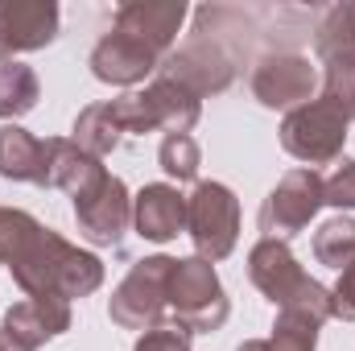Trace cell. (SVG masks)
I'll list each match as a JSON object with an SVG mask.
<instances>
[{
    "label": "cell",
    "mask_w": 355,
    "mask_h": 351,
    "mask_svg": "<svg viewBox=\"0 0 355 351\" xmlns=\"http://www.w3.org/2000/svg\"><path fill=\"white\" fill-rule=\"evenodd\" d=\"M157 71H162V54H153L141 37L120 33V29L103 33L91 50V75L99 83H112V87H132Z\"/></svg>",
    "instance_id": "4fadbf2b"
},
{
    "label": "cell",
    "mask_w": 355,
    "mask_h": 351,
    "mask_svg": "<svg viewBox=\"0 0 355 351\" xmlns=\"http://www.w3.org/2000/svg\"><path fill=\"white\" fill-rule=\"evenodd\" d=\"M132 228L137 236L166 244L186 232V198L178 194V186L170 182H149L132 194Z\"/></svg>",
    "instance_id": "2e32d148"
},
{
    "label": "cell",
    "mask_w": 355,
    "mask_h": 351,
    "mask_svg": "<svg viewBox=\"0 0 355 351\" xmlns=\"http://www.w3.org/2000/svg\"><path fill=\"white\" fill-rule=\"evenodd\" d=\"M186 236L194 240V257L223 261L240 240V198L223 182H198L186 198Z\"/></svg>",
    "instance_id": "8992f818"
},
{
    "label": "cell",
    "mask_w": 355,
    "mask_h": 351,
    "mask_svg": "<svg viewBox=\"0 0 355 351\" xmlns=\"http://www.w3.org/2000/svg\"><path fill=\"white\" fill-rule=\"evenodd\" d=\"M236 351H268V339H248V343H240Z\"/></svg>",
    "instance_id": "f546056e"
},
{
    "label": "cell",
    "mask_w": 355,
    "mask_h": 351,
    "mask_svg": "<svg viewBox=\"0 0 355 351\" xmlns=\"http://www.w3.org/2000/svg\"><path fill=\"white\" fill-rule=\"evenodd\" d=\"M107 103L116 112L120 132H141V137L157 132V128H166V137L170 132H190L202 116V99L190 95L182 83L166 79V75H157L137 95H120V99H107Z\"/></svg>",
    "instance_id": "3957f363"
},
{
    "label": "cell",
    "mask_w": 355,
    "mask_h": 351,
    "mask_svg": "<svg viewBox=\"0 0 355 351\" xmlns=\"http://www.w3.org/2000/svg\"><path fill=\"white\" fill-rule=\"evenodd\" d=\"M33 228V215L21 207H0V264H8L12 248L21 244V236Z\"/></svg>",
    "instance_id": "4316f807"
},
{
    "label": "cell",
    "mask_w": 355,
    "mask_h": 351,
    "mask_svg": "<svg viewBox=\"0 0 355 351\" xmlns=\"http://www.w3.org/2000/svg\"><path fill=\"white\" fill-rule=\"evenodd\" d=\"M186 21V0H128L116 8L112 29L141 37L153 54H174L178 29Z\"/></svg>",
    "instance_id": "5bb4252c"
},
{
    "label": "cell",
    "mask_w": 355,
    "mask_h": 351,
    "mask_svg": "<svg viewBox=\"0 0 355 351\" xmlns=\"http://www.w3.org/2000/svg\"><path fill=\"white\" fill-rule=\"evenodd\" d=\"M318 331H322V323H314L310 314L277 310V323H272V335H268V351H314L318 348Z\"/></svg>",
    "instance_id": "cb8c5ba5"
},
{
    "label": "cell",
    "mask_w": 355,
    "mask_h": 351,
    "mask_svg": "<svg viewBox=\"0 0 355 351\" xmlns=\"http://www.w3.org/2000/svg\"><path fill=\"white\" fill-rule=\"evenodd\" d=\"M157 75L182 83V87L190 91V95H198V99L202 95H219V91L232 87V79H236V54L215 33H198L194 29L174 54L162 58V71Z\"/></svg>",
    "instance_id": "9c48e42d"
},
{
    "label": "cell",
    "mask_w": 355,
    "mask_h": 351,
    "mask_svg": "<svg viewBox=\"0 0 355 351\" xmlns=\"http://www.w3.org/2000/svg\"><path fill=\"white\" fill-rule=\"evenodd\" d=\"M0 351H21V348H17V343H12V339H8V335L0 331Z\"/></svg>",
    "instance_id": "4dcf8cb0"
},
{
    "label": "cell",
    "mask_w": 355,
    "mask_h": 351,
    "mask_svg": "<svg viewBox=\"0 0 355 351\" xmlns=\"http://www.w3.org/2000/svg\"><path fill=\"white\" fill-rule=\"evenodd\" d=\"M0 178L50 186V145L21 124H0Z\"/></svg>",
    "instance_id": "e0dca14e"
},
{
    "label": "cell",
    "mask_w": 355,
    "mask_h": 351,
    "mask_svg": "<svg viewBox=\"0 0 355 351\" xmlns=\"http://www.w3.org/2000/svg\"><path fill=\"white\" fill-rule=\"evenodd\" d=\"M42 99V83L33 75V67L25 62H0V120L17 124V116L33 112Z\"/></svg>",
    "instance_id": "44dd1931"
},
{
    "label": "cell",
    "mask_w": 355,
    "mask_h": 351,
    "mask_svg": "<svg viewBox=\"0 0 355 351\" xmlns=\"http://www.w3.org/2000/svg\"><path fill=\"white\" fill-rule=\"evenodd\" d=\"M132 351H190V331L178 323H162V327L145 331Z\"/></svg>",
    "instance_id": "83f0119b"
},
{
    "label": "cell",
    "mask_w": 355,
    "mask_h": 351,
    "mask_svg": "<svg viewBox=\"0 0 355 351\" xmlns=\"http://www.w3.org/2000/svg\"><path fill=\"white\" fill-rule=\"evenodd\" d=\"M120 124H116V112H112V103H87L79 116H75V145L83 149V153H91V157H107L116 145H120Z\"/></svg>",
    "instance_id": "ffe728a7"
},
{
    "label": "cell",
    "mask_w": 355,
    "mask_h": 351,
    "mask_svg": "<svg viewBox=\"0 0 355 351\" xmlns=\"http://www.w3.org/2000/svg\"><path fill=\"white\" fill-rule=\"evenodd\" d=\"M46 145H50V186L67 190L71 198H79L83 190H91L99 178L107 174L103 162L91 157V153H83L71 137H50Z\"/></svg>",
    "instance_id": "ac0fdd59"
},
{
    "label": "cell",
    "mask_w": 355,
    "mask_h": 351,
    "mask_svg": "<svg viewBox=\"0 0 355 351\" xmlns=\"http://www.w3.org/2000/svg\"><path fill=\"white\" fill-rule=\"evenodd\" d=\"M314 87H318V71L306 54H293V50H277V54H265L257 58L252 67V95L265 103V108H302L314 99Z\"/></svg>",
    "instance_id": "8fae6325"
},
{
    "label": "cell",
    "mask_w": 355,
    "mask_h": 351,
    "mask_svg": "<svg viewBox=\"0 0 355 351\" xmlns=\"http://www.w3.org/2000/svg\"><path fill=\"white\" fill-rule=\"evenodd\" d=\"M322 203L339 207V211H355V162L352 157L335 162V170L322 178Z\"/></svg>",
    "instance_id": "484cf974"
},
{
    "label": "cell",
    "mask_w": 355,
    "mask_h": 351,
    "mask_svg": "<svg viewBox=\"0 0 355 351\" xmlns=\"http://www.w3.org/2000/svg\"><path fill=\"white\" fill-rule=\"evenodd\" d=\"M8 273L25 289V298L75 302L103 285V261L95 252H83L79 244H71L67 236H58L54 228H42L37 219L12 248Z\"/></svg>",
    "instance_id": "6da1fadb"
},
{
    "label": "cell",
    "mask_w": 355,
    "mask_h": 351,
    "mask_svg": "<svg viewBox=\"0 0 355 351\" xmlns=\"http://www.w3.org/2000/svg\"><path fill=\"white\" fill-rule=\"evenodd\" d=\"M0 331L21 351H37L42 343H50L62 331H71V302H58V298H25V302H17L4 314Z\"/></svg>",
    "instance_id": "9a60e30c"
},
{
    "label": "cell",
    "mask_w": 355,
    "mask_h": 351,
    "mask_svg": "<svg viewBox=\"0 0 355 351\" xmlns=\"http://www.w3.org/2000/svg\"><path fill=\"white\" fill-rule=\"evenodd\" d=\"M248 277L277 310H297V314H310L314 323H331L335 318L331 289L318 285L297 264V257L289 252L285 240H257L252 252H248Z\"/></svg>",
    "instance_id": "7a4b0ae2"
},
{
    "label": "cell",
    "mask_w": 355,
    "mask_h": 351,
    "mask_svg": "<svg viewBox=\"0 0 355 351\" xmlns=\"http://www.w3.org/2000/svg\"><path fill=\"white\" fill-rule=\"evenodd\" d=\"M170 310L174 323L186 331H219L232 314V302L223 293V281L215 273V264L202 257H182L174 261V277H170Z\"/></svg>",
    "instance_id": "5b68a950"
},
{
    "label": "cell",
    "mask_w": 355,
    "mask_h": 351,
    "mask_svg": "<svg viewBox=\"0 0 355 351\" xmlns=\"http://www.w3.org/2000/svg\"><path fill=\"white\" fill-rule=\"evenodd\" d=\"M347 145V120L327 103V99H310L293 112H285L281 120V149L297 162H306V170L339 162Z\"/></svg>",
    "instance_id": "52a82bcc"
},
{
    "label": "cell",
    "mask_w": 355,
    "mask_h": 351,
    "mask_svg": "<svg viewBox=\"0 0 355 351\" xmlns=\"http://www.w3.org/2000/svg\"><path fill=\"white\" fill-rule=\"evenodd\" d=\"M157 162L162 170L174 178V182H194L198 178V166H202V153H198V141L190 132H170L157 149Z\"/></svg>",
    "instance_id": "d4e9b609"
},
{
    "label": "cell",
    "mask_w": 355,
    "mask_h": 351,
    "mask_svg": "<svg viewBox=\"0 0 355 351\" xmlns=\"http://www.w3.org/2000/svg\"><path fill=\"white\" fill-rule=\"evenodd\" d=\"M318 207H322V178H318V170H306V166L285 170L281 182L268 190V198L261 203V215H257L261 240H285L289 244L297 232L310 228Z\"/></svg>",
    "instance_id": "ba28073f"
},
{
    "label": "cell",
    "mask_w": 355,
    "mask_h": 351,
    "mask_svg": "<svg viewBox=\"0 0 355 351\" xmlns=\"http://www.w3.org/2000/svg\"><path fill=\"white\" fill-rule=\"evenodd\" d=\"M314 257H318V264L339 268V273L352 268L355 264V219H347V215L327 219L314 232Z\"/></svg>",
    "instance_id": "7402d4cb"
},
{
    "label": "cell",
    "mask_w": 355,
    "mask_h": 351,
    "mask_svg": "<svg viewBox=\"0 0 355 351\" xmlns=\"http://www.w3.org/2000/svg\"><path fill=\"white\" fill-rule=\"evenodd\" d=\"M314 54L327 58H355V4H331L322 8L314 25Z\"/></svg>",
    "instance_id": "d6986e66"
},
{
    "label": "cell",
    "mask_w": 355,
    "mask_h": 351,
    "mask_svg": "<svg viewBox=\"0 0 355 351\" xmlns=\"http://www.w3.org/2000/svg\"><path fill=\"white\" fill-rule=\"evenodd\" d=\"M54 37H58L54 0H0V62H12V54L46 50Z\"/></svg>",
    "instance_id": "7c38bea8"
},
{
    "label": "cell",
    "mask_w": 355,
    "mask_h": 351,
    "mask_svg": "<svg viewBox=\"0 0 355 351\" xmlns=\"http://www.w3.org/2000/svg\"><path fill=\"white\" fill-rule=\"evenodd\" d=\"M347 124L355 120V58H327L322 62V95Z\"/></svg>",
    "instance_id": "603a6c76"
},
{
    "label": "cell",
    "mask_w": 355,
    "mask_h": 351,
    "mask_svg": "<svg viewBox=\"0 0 355 351\" xmlns=\"http://www.w3.org/2000/svg\"><path fill=\"white\" fill-rule=\"evenodd\" d=\"M75 223L83 232V240L99 248H116L132 223V194L116 174H103L91 190L75 198Z\"/></svg>",
    "instance_id": "30bf717a"
},
{
    "label": "cell",
    "mask_w": 355,
    "mask_h": 351,
    "mask_svg": "<svg viewBox=\"0 0 355 351\" xmlns=\"http://www.w3.org/2000/svg\"><path fill=\"white\" fill-rule=\"evenodd\" d=\"M331 302H335V318L355 323V264L339 273V281H335V289H331Z\"/></svg>",
    "instance_id": "f1b7e54d"
},
{
    "label": "cell",
    "mask_w": 355,
    "mask_h": 351,
    "mask_svg": "<svg viewBox=\"0 0 355 351\" xmlns=\"http://www.w3.org/2000/svg\"><path fill=\"white\" fill-rule=\"evenodd\" d=\"M170 277H174V257H166V252L137 261L107 302L112 323L124 331H141V335L162 327V318L170 310Z\"/></svg>",
    "instance_id": "277c9868"
}]
</instances>
